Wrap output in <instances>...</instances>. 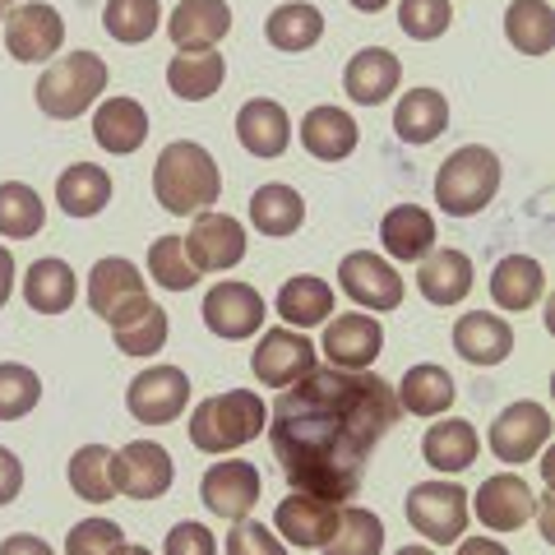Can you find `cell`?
<instances>
[{
  "label": "cell",
  "mask_w": 555,
  "mask_h": 555,
  "mask_svg": "<svg viewBox=\"0 0 555 555\" xmlns=\"http://www.w3.org/2000/svg\"><path fill=\"white\" fill-rule=\"evenodd\" d=\"M454 24V5L449 0H398V28L412 42H436Z\"/></svg>",
  "instance_id": "46"
},
{
  "label": "cell",
  "mask_w": 555,
  "mask_h": 555,
  "mask_svg": "<svg viewBox=\"0 0 555 555\" xmlns=\"http://www.w3.org/2000/svg\"><path fill=\"white\" fill-rule=\"evenodd\" d=\"M158 24H163L158 0H107V5H102V28L126 47L149 42L153 33H158Z\"/></svg>",
  "instance_id": "43"
},
{
  "label": "cell",
  "mask_w": 555,
  "mask_h": 555,
  "mask_svg": "<svg viewBox=\"0 0 555 555\" xmlns=\"http://www.w3.org/2000/svg\"><path fill=\"white\" fill-rule=\"evenodd\" d=\"M181 241L199 273H222L246 259V228L232 214H195V228Z\"/></svg>",
  "instance_id": "14"
},
{
  "label": "cell",
  "mask_w": 555,
  "mask_h": 555,
  "mask_svg": "<svg viewBox=\"0 0 555 555\" xmlns=\"http://www.w3.org/2000/svg\"><path fill=\"white\" fill-rule=\"evenodd\" d=\"M199 315L208 324V334H218V338H228V343H241V338L259 334V324H264L269 306H264V297H259L250 283H218L204 297Z\"/></svg>",
  "instance_id": "15"
},
{
  "label": "cell",
  "mask_w": 555,
  "mask_h": 555,
  "mask_svg": "<svg viewBox=\"0 0 555 555\" xmlns=\"http://www.w3.org/2000/svg\"><path fill=\"white\" fill-rule=\"evenodd\" d=\"M459 555H509L495 537H463L459 542Z\"/></svg>",
  "instance_id": "52"
},
{
  "label": "cell",
  "mask_w": 555,
  "mask_h": 555,
  "mask_svg": "<svg viewBox=\"0 0 555 555\" xmlns=\"http://www.w3.org/2000/svg\"><path fill=\"white\" fill-rule=\"evenodd\" d=\"M259 491H264V481H259V467L246 463V459L214 463L204 473V481H199V500L208 505V514L228 518V524L250 518V509L259 505Z\"/></svg>",
  "instance_id": "11"
},
{
  "label": "cell",
  "mask_w": 555,
  "mask_h": 555,
  "mask_svg": "<svg viewBox=\"0 0 555 555\" xmlns=\"http://www.w3.org/2000/svg\"><path fill=\"white\" fill-rule=\"evenodd\" d=\"M269 426V408L255 389H228L214 393L190 412V444L204 454H232V449L259 440V430Z\"/></svg>",
  "instance_id": "3"
},
{
  "label": "cell",
  "mask_w": 555,
  "mask_h": 555,
  "mask_svg": "<svg viewBox=\"0 0 555 555\" xmlns=\"http://www.w3.org/2000/svg\"><path fill=\"white\" fill-rule=\"evenodd\" d=\"M5 47L14 61L38 65L51 61L65 47V20L56 5H42V0H20L5 14Z\"/></svg>",
  "instance_id": "9"
},
{
  "label": "cell",
  "mask_w": 555,
  "mask_h": 555,
  "mask_svg": "<svg viewBox=\"0 0 555 555\" xmlns=\"http://www.w3.org/2000/svg\"><path fill=\"white\" fill-rule=\"evenodd\" d=\"M481 454V436L473 422H463V416H444L422 436V459L436 467V473H463V467H473Z\"/></svg>",
  "instance_id": "30"
},
{
  "label": "cell",
  "mask_w": 555,
  "mask_h": 555,
  "mask_svg": "<svg viewBox=\"0 0 555 555\" xmlns=\"http://www.w3.org/2000/svg\"><path fill=\"white\" fill-rule=\"evenodd\" d=\"M500 190V158L481 144H463L436 171V204L449 218H477Z\"/></svg>",
  "instance_id": "4"
},
{
  "label": "cell",
  "mask_w": 555,
  "mask_h": 555,
  "mask_svg": "<svg viewBox=\"0 0 555 555\" xmlns=\"http://www.w3.org/2000/svg\"><path fill=\"white\" fill-rule=\"evenodd\" d=\"M153 195L177 218L208 214V204H218L222 195V171L214 163V153L195 144V139L167 144L158 153V163H153Z\"/></svg>",
  "instance_id": "2"
},
{
  "label": "cell",
  "mask_w": 555,
  "mask_h": 555,
  "mask_svg": "<svg viewBox=\"0 0 555 555\" xmlns=\"http://www.w3.org/2000/svg\"><path fill=\"white\" fill-rule=\"evenodd\" d=\"M112 334H116V347L126 357H153V352H163V347H167L171 324H167V310L158 301H144L130 320L112 324Z\"/></svg>",
  "instance_id": "42"
},
{
  "label": "cell",
  "mask_w": 555,
  "mask_h": 555,
  "mask_svg": "<svg viewBox=\"0 0 555 555\" xmlns=\"http://www.w3.org/2000/svg\"><path fill=\"white\" fill-rule=\"evenodd\" d=\"M47 228V204L24 181H0V236L28 241Z\"/></svg>",
  "instance_id": "40"
},
{
  "label": "cell",
  "mask_w": 555,
  "mask_h": 555,
  "mask_svg": "<svg viewBox=\"0 0 555 555\" xmlns=\"http://www.w3.org/2000/svg\"><path fill=\"white\" fill-rule=\"evenodd\" d=\"M264 38H269V47L297 56V51H310L324 38V14L310 5V0H287V5H278L264 20Z\"/></svg>",
  "instance_id": "39"
},
{
  "label": "cell",
  "mask_w": 555,
  "mask_h": 555,
  "mask_svg": "<svg viewBox=\"0 0 555 555\" xmlns=\"http://www.w3.org/2000/svg\"><path fill=\"white\" fill-rule=\"evenodd\" d=\"M38 107L51 120H75L93 107V102L107 93V61L93 56V51H75V56H61L47 65V75L38 79Z\"/></svg>",
  "instance_id": "5"
},
{
  "label": "cell",
  "mask_w": 555,
  "mask_h": 555,
  "mask_svg": "<svg viewBox=\"0 0 555 555\" xmlns=\"http://www.w3.org/2000/svg\"><path fill=\"white\" fill-rule=\"evenodd\" d=\"M393 422L398 398L389 379L375 371L315 366L273 403L269 444L292 491L338 505L357 495L375 444L389 436Z\"/></svg>",
  "instance_id": "1"
},
{
  "label": "cell",
  "mask_w": 555,
  "mask_h": 555,
  "mask_svg": "<svg viewBox=\"0 0 555 555\" xmlns=\"http://www.w3.org/2000/svg\"><path fill=\"white\" fill-rule=\"evenodd\" d=\"M116 463H120V491L130 500H163L171 491V477H177L171 454L158 440H130L116 454Z\"/></svg>",
  "instance_id": "18"
},
{
  "label": "cell",
  "mask_w": 555,
  "mask_h": 555,
  "mask_svg": "<svg viewBox=\"0 0 555 555\" xmlns=\"http://www.w3.org/2000/svg\"><path fill=\"white\" fill-rule=\"evenodd\" d=\"M250 371L264 389H287L315 371V343L301 328H264L250 357Z\"/></svg>",
  "instance_id": "8"
},
{
  "label": "cell",
  "mask_w": 555,
  "mask_h": 555,
  "mask_svg": "<svg viewBox=\"0 0 555 555\" xmlns=\"http://www.w3.org/2000/svg\"><path fill=\"white\" fill-rule=\"evenodd\" d=\"M236 139L250 158H283L292 144V120L283 112V102L273 98H250L236 112Z\"/></svg>",
  "instance_id": "21"
},
{
  "label": "cell",
  "mask_w": 555,
  "mask_h": 555,
  "mask_svg": "<svg viewBox=\"0 0 555 555\" xmlns=\"http://www.w3.org/2000/svg\"><path fill=\"white\" fill-rule=\"evenodd\" d=\"M69 486H75L79 500H89V505H107L116 500L120 491V463L107 444H83L75 449V459H69Z\"/></svg>",
  "instance_id": "35"
},
{
  "label": "cell",
  "mask_w": 555,
  "mask_h": 555,
  "mask_svg": "<svg viewBox=\"0 0 555 555\" xmlns=\"http://www.w3.org/2000/svg\"><path fill=\"white\" fill-rule=\"evenodd\" d=\"M278 315H283L292 328H315L334 315V287L315 273L287 278L283 292H278Z\"/></svg>",
  "instance_id": "36"
},
{
  "label": "cell",
  "mask_w": 555,
  "mask_h": 555,
  "mask_svg": "<svg viewBox=\"0 0 555 555\" xmlns=\"http://www.w3.org/2000/svg\"><path fill=\"white\" fill-rule=\"evenodd\" d=\"M398 412H412V416H444L454 408V375L436 361H422V366H408L403 379H398Z\"/></svg>",
  "instance_id": "26"
},
{
  "label": "cell",
  "mask_w": 555,
  "mask_h": 555,
  "mask_svg": "<svg viewBox=\"0 0 555 555\" xmlns=\"http://www.w3.org/2000/svg\"><path fill=\"white\" fill-rule=\"evenodd\" d=\"M454 352L473 366H500L514 352V328L509 320L486 315V310H473V315H459L454 324Z\"/></svg>",
  "instance_id": "25"
},
{
  "label": "cell",
  "mask_w": 555,
  "mask_h": 555,
  "mask_svg": "<svg viewBox=\"0 0 555 555\" xmlns=\"http://www.w3.org/2000/svg\"><path fill=\"white\" fill-rule=\"evenodd\" d=\"M167 33L177 51H214L232 33L228 0H181L167 20Z\"/></svg>",
  "instance_id": "20"
},
{
  "label": "cell",
  "mask_w": 555,
  "mask_h": 555,
  "mask_svg": "<svg viewBox=\"0 0 555 555\" xmlns=\"http://www.w3.org/2000/svg\"><path fill=\"white\" fill-rule=\"evenodd\" d=\"M10 292H14V255L10 246H0V306L10 301Z\"/></svg>",
  "instance_id": "53"
},
{
  "label": "cell",
  "mask_w": 555,
  "mask_h": 555,
  "mask_svg": "<svg viewBox=\"0 0 555 555\" xmlns=\"http://www.w3.org/2000/svg\"><path fill=\"white\" fill-rule=\"evenodd\" d=\"M14 5H20V0H0V24H5V14H10Z\"/></svg>",
  "instance_id": "58"
},
{
  "label": "cell",
  "mask_w": 555,
  "mask_h": 555,
  "mask_svg": "<svg viewBox=\"0 0 555 555\" xmlns=\"http://www.w3.org/2000/svg\"><path fill=\"white\" fill-rule=\"evenodd\" d=\"M250 222L259 236H292L306 222V199L283 181H269L250 195Z\"/></svg>",
  "instance_id": "38"
},
{
  "label": "cell",
  "mask_w": 555,
  "mask_h": 555,
  "mask_svg": "<svg viewBox=\"0 0 555 555\" xmlns=\"http://www.w3.org/2000/svg\"><path fill=\"white\" fill-rule=\"evenodd\" d=\"M93 139L107 153H116V158H126V153L144 149V139H149V112L139 107L134 98H107V102H98V112H93Z\"/></svg>",
  "instance_id": "29"
},
{
  "label": "cell",
  "mask_w": 555,
  "mask_h": 555,
  "mask_svg": "<svg viewBox=\"0 0 555 555\" xmlns=\"http://www.w3.org/2000/svg\"><path fill=\"white\" fill-rule=\"evenodd\" d=\"M347 5H352V10H361V14H379V10L389 5V0H347Z\"/></svg>",
  "instance_id": "55"
},
{
  "label": "cell",
  "mask_w": 555,
  "mask_h": 555,
  "mask_svg": "<svg viewBox=\"0 0 555 555\" xmlns=\"http://www.w3.org/2000/svg\"><path fill=\"white\" fill-rule=\"evenodd\" d=\"M398 79H403V65H398V56L385 47L357 51L343 69V89L357 107H379V102H389L398 93Z\"/></svg>",
  "instance_id": "19"
},
{
  "label": "cell",
  "mask_w": 555,
  "mask_h": 555,
  "mask_svg": "<svg viewBox=\"0 0 555 555\" xmlns=\"http://www.w3.org/2000/svg\"><path fill=\"white\" fill-rule=\"evenodd\" d=\"M24 491V463L10 454V449H0V509L14 505Z\"/></svg>",
  "instance_id": "50"
},
{
  "label": "cell",
  "mask_w": 555,
  "mask_h": 555,
  "mask_svg": "<svg viewBox=\"0 0 555 555\" xmlns=\"http://www.w3.org/2000/svg\"><path fill=\"white\" fill-rule=\"evenodd\" d=\"M416 287L430 306H459L473 292V259L463 250H430L426 259H416Z\"/></svg>",
  "instance_id": "28"
},
{
  "label": "cell",
  "mask_w": 555,
  "mask_h": 555,
  "mask_svg": "<svg viewBox=\"0 0 555 555\" xmlns=\"http://www.w3.org/2000/svg\"><path fill=\"white\" fill-rule=\"evenodd\" d=\"M505 38L518 56H546L555 47V10L551 0H514L505 10Z\"/></svg>",
  "instance_id": "37"
},
{
  "label": "cell",
  "mask_w": 555,
  "mask_h": 555,
  "mask_svg": "<svg viewBox=\"0 0 555 555\" xmlns=\"http://www.w3.org/2000/svg\"><path fill=\"white\" fill-rule=\"evenodd\" d=\"M228 555H287V546H283V537H273L264 524L241 518L228 537Z\"/></svg>",
  "instance_id": "48"
},
{
  "label": "cell",
  "mask_w": 555,
  "mask_h": 555,
  "mask_svg": "<svg viewBox=\"0 0 555 555\" xmlns=\"http://www.w3.org/2000/svg\"><path fill=\"white\" fill-rule=\"evenodd\" d=\"M56 204L69 218H98L112 204V171L93 163H75L61 171L56 181Z\"/></svg>",
  "instance_id": "34"
},
{
  "label": "cell",
  "mask_w": 555,
  "mask_h": 555,
  "mask_svg": "<svg viewBox=\"0 0 555 555\" xmlns=\"http://www.w3.org/2000/svg\"><path fill=\"white\" fill-rule=\"evenodd\" d=\"M403 514L416 537H426L430 546H449L467 528V491L454 481H416L403 500Z\"/></svg>",
  "instance_id": "6"
},
{
  "label": "cell",
  "mask_w": 555,
  "mask_h": 555,
  "mask_svg": "<svg viewBox=\"0 0 555 555\" xmlns=\"http://www.w3.org/2000/svg\"><path fill=\"white\" fill-rule=\"evenodd\" d=\"M393 130L403 144H430L449 130V102L436 89H412L398 98L393 107Z\"/></svg>",
  "instance_id": "32"
},
{
  "label": "cell",
  "mask_w": 555,
  "mask_h": 555,
  "mask_svg": "<svg viewBox=\"0 0 555 555\" xmlns=\"http://www.w3.org/2000/svg\"><path fill=\"white\" fill-rule=\"evenodd\" d=\"M398 555H436V551H430V546H403Z\"/></svg>",
  "instance_id": "57"
},
{
  "label": "cell",
  "mask_w": 555,
  "mask_h": 555,
  "mask_svg": "<svg viewBox=\"0 0 555 555\" xmlns=\"http://www.w3.org/2000/svg\"><path fill=\"white\" fill-rule=\"evenodd\" d=\"M112 555H153V551H149V546H126V542H120Z\"/></svg>",
  "instance_id": "56"
},
{
  "label": "cell",
  "mask_w": 555,
  "mask_h": 555,
  "mask_svg": "<svg viewBox=\"0 0 555 555\" xmlns=\"http://www.w3.org/2000/svg\"><path fill=\"white\" fill-rule=\"evenodd\" d=\"M320 352L338 371H371V361L385 352V324L375 315H334L324 324Z\"/></svg>",
  "instance_id": "17"
},
{
  "label": "cell",
  "mask_w": 555,
  "mask_h": 555,
  "mask_svg": "<svg viewBox=\"0 0 555 555\" xmlns=\"http://www.w3.org/2000/svg\"><path fill=\"white\" fill-rule=\"evenodd\" d=\"M42 379L24 361H0V422H20L38 408Z\"/></svg>",
  "instance_id": "45"
},
{
  "label": "cell",
  "mask_w": 555,
  "mask_h": 555,
  "mask_svg": "<svg viewBox=\"0 0 555 555\" xmlns=\"http://www.w3.org/2000/svg\"><path fill=\"white\" fill-rule=\"evenodd\" d=\"M542 292H546L542 259H532V255H505L491 269V297H495L500 310H514V315H524V310H532L537 301H542Z\"/></svg>",
  "instance_id": "27"
},
{
  "label": "cell",
  "mask_w": 555,
  "mask_h": 555,
  "mask_svg": "<svg viewBox=\"0 0 555 555\" xmlns=\"http://www.w3.org/2000/svg\"><path fill=\"white\" fill-rule=\"evenodd\" d=\"M324 555H379L385 551V524L371 509H338V524L320 546Z\"/></svg>",
  "instance_id": "41"
},
{
  "label": "cell",
  "mask_w": 555,
  "mask_h": 555,
  "mask_svg": "<svg viewBox=\"0 0 555 555\" xmlns=\"http://www.w3.org/2000/svg\"><path fill=\"white\" fill-rule=\"evenodd\" d=\"M149 301V287L144 278H139V264H130V259H98L93 273H89V306L93 315H102L107 324H120L130 320L139 306Z\"/></svg>",
  "instance_id": "12"
},
{
  "label": "cell",
  "mask_w": 555,
  "mask_h": 555,
  "mask_svg": "<svg viewBox=\"0 0 555 555\" xmlns=\"http://www.w3.org/2000/svg\"><path fill=\"white\" fill-rule=\"evenodd\" d=\"M185 403H190V375L181 366H149V371H139L126 389V408L134 422H144V426L177 422Z\"/></svg>",
  "instance_id": "10"
},
{
  "label": "cell",
  "mask_w": 555,
  "mask_h": 555,
  "mask_svg": "<svg viewBox=\"0 0 555 555\" xmlns=\"http://www.w3.org/2000/svg\"><path fill=\"white\" fill-rule=\"evenodd\" d=\"M491 454L500 463H532L542 449L551 444V412L542 403H532V398H518L509 403L505 412L491 422Z\"/></svg>",
  "instance_id": "7"
},
{
  "label": "cell",
  "mask_w": 555,
  "mask_h": 555,
  "mask_svg": "<svg viewBox=\"0 0 555 555\" xmlns=\"http://www.w3.org/2000/svg\"><path fill=\"white\" fill-rule=\"evenodd\" d=\"M532 514H542V537H546V542H555V495L551 491L537 495V509Z\"/></svg>",
  "instance_id": "54"
},
{
  "label": "cell",
  "mask_w": 555,
  "mask_h": 555,
  "mask_svg": "<svg viewBox=\"0 0 555 555\" xmlns=\"http://www.w3.org/2000/svg\"><path fill=\"white\" fill-rule=\"evenodd\" d=\"M75 292H79L75 269L56 255L38 259V264L24 273V301H28V310H38V315H65V310L75 306Z\"/></svg>",
  "instance_id": "31"
},
{
  "label": "cell",
  "mask_w": 555,
  "mask_h": 555,
  "mask_svg": "<svg viewBox=\"0 0 555 555\" xmlns=\"http://www.w3.org/2000/svg\"><path fill=\"white\" fill-rule=\"evenodd\" d=\"M273 524L292 546L320 551L328 542V532H334V524H338V505L334 500H320V495H306V491H292L283 505H278Z\"/></svg>",
  "instance_id": "22"
},
{
  "label": "cell",
  "mask_w": 555,
  "mask_h": 555,
  "mask_svg": "<svg viewBox=\"0 0 555 555\" xmlns=\"http://www.w3.org/2000/svg\"><path fill=\"white\" fill-rule=\"evenodd\" d=\"M228 79V61L218 51H177L167 65V89L181 102H204L222 89Z\"/></svg>",
  "instance_id": "33"
},
{
  "label": "cell",
  "mask_w": 555,
  "mask_h": 555,
  "mask_svg": "<svg viewBox=\"0 0 555 555\" xmlns=\"http://www.w3.org/2000/svg\"><path fill=\"white\" fill-rule=\"evenodd\" d=\"M120 542H126V532H120L112 518H83V524L69 528L65 555H112Z\"/></svg>",
  "instance_id": "47"
},
{
  "label": "cell",
  "mask_w": 555,
  "mask_h": 555,
  "mask_svg": "<svg viewBox=\"0 0 555 555\" xmlns=\"http://www.w3.org/2000/svg\"><path fill=\"white\" fill-rule=\"evenodd\" d=\"M379 241H385L389 259H403V264H416L436 250V218L426 214L422 204H398L379 222Z\"/></svg>",
  "instance_id": "24"
},
{
  "label": "cell",
  "mask_w": 555,
  "mask_h": 555,
  "mask_svg": "<svg viewBox=\"0 0 555 555\" xmlns=\"http://www.w3.org/2000/svg\"><path fill=\"white\" fill-rule=\"evenodd\" d=\"M0 555H56V551H51L42 537H33V532H14V537L0 542Z\"/></svg>",
  "instance_id": "51"
},
{
  "label": "cell",
  "mask_w": 555,
  "mask_h": 555,
  "mask_svg": "<svg viewBox=\"0 0 555 555\" xmlns=\"http://www.w3.org/2000/svg\"><path fill=\"white\" fill-rule=\"evenodd\" d=\"M361 144V130L357 120L347 116L343 107H310L306 120H301V149L310 153V158L320 163H343L352 158Z\"/></svg>",
  "instance_id": "23"
},
{
  "label": "cell",
  "mask_w": 555,
  "mask_h": 555,
  "mask_svg": "<svg viewBox=\"0 0 555 555\" xmlns=\"http://www.w3.org/2000/svg\"><path fill=\"white\" fill-rule=\"evenodd\" d=\"M473 505H467V514H477L481 518V528H491V532H518L532 518L537 509V495H532V486L518 477V473H495V477H486L477 486V495H467Z\"/></svg>",
  "instance_id": "13"
},
{
  "label": "cell",
  "mask_w": 555,
  "mask_h": 555,
  "mask_svg": "<svg viewBox=\"0 0 555 555\" xmlns=\"http://www.w3.org/2000/svg\"><path fill=\"white\" fill-rule=\"evenodd\" d=\"M167 555H218V542L204 524H177L167 532Z\"/></svg>",
  "instance_id": "49"
},
{
  "label": "cell",
  "mask_w": 555,
  "mask_h": 555,
  "mask_svg": "<svg viewBox=\"0 0 555 555\" xmlns=\"http://www.w3.org/2000/svg\"><path fill=\"white\" fill-rule=\"evenodd\" d=\"M149 273H153V283L167 287V292H190L199 283V269L190 264L181 236H158L153 241L149 246Z\"/></svg>",
  "instance_id": "44"
},
{
  "label": "cell",
  "mask_w": 555,
  "mask_h": 555,
  "mask_svg": "<svg viewBox=\"0 0 555 555\" xmlns=\"http://www.w3.org/2000/svg\"><path fill=\"white\" fill-rule=\"evenodd\" d=\"M338 287H343L357 306H366V310H398V301H403V278L393 273L389 259H379V255H371V250L343 255V264H338Z\"/></svg>",
  "instance_id": "16"
}]
</instances>
